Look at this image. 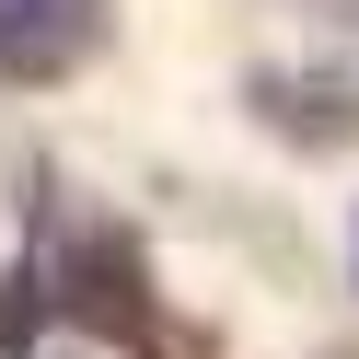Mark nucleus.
Returning a JSON list of instances; mask_svg holds the SVG:
<instances>
[{
	"instance_id": "f257e3e1",
	"label": "nucleus",
	"mask_w": 359,
	"mask_h": 359,
	"mask_svg": "<svg viewBox=\"0 0 359 359\" xmlns=\"http://www.w3.org/2000/svg\"><path fill=\"white\" fill-rule=\"evenodd\" d=\"M35 359H128V348H104V336H47Z\"/></svg>"
}]
</instances>
